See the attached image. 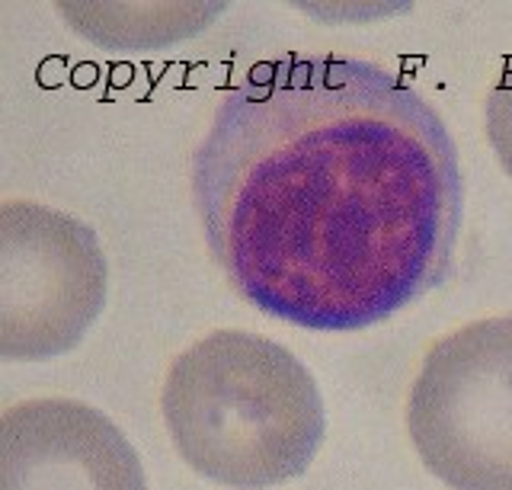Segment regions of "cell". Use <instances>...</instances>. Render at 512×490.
Listing matches in <instances>:
<instances>
[{
	"label": "cell",
	"instance_id": "cell-1",
	"mask_svg": "<svg viewBox=\"0 0 512 490\" xmlns=\"http://www.w3.org/2000/svg\"><path fill=\"white\" fill-rule=\"evenodd\" d=\"M192 202L244 302L304 330H362L452 276L464 180L436 106L400 74L285 55L215 109Z\"/></svg>",
	"mask_w": 512,
	"mask_h": 490
},
{
	"label": "cell",
	"instance_id": "cell-2",
	"mask_svg": "<svg viewBox=\"0 0 512 490\" xmlns=\"http://www.w3.org/2000/svg\"><path fill=\"white\" fill-rule=\"evenodd\" d=\"M160 404L183 462L237 490L298 478L327 430L308 366L288 346L247 330H215L183 350Z\"/></svg>",
	"mask_w": 512,
	"mask_h": 490
},
{
	"label": "cell",
	"instance_id": "cell-3",
	"mask_svg": "<svg viewBox=\"0 0 512 490\" xmlns=\"http://www.w3.org/2000/svg\"><path fill=\"white\" fill-rule=\"evenodd\" d=\"M407 430L423 465L452 490H512V314L429 346Z\"/></svg>",
	"mask_w": 512,
	"mask_h": 490
},
{
	"label": "cell",
	"instance_id": "cell-4",
	"mask_svg": "<svg viewBox=\"0 0 512 490\" xmlns=\"http://www.w3.org/2000/svg\"><path fill=\"white\" fill-rule=\"evenodd\" d=\"M109 266L80 218L39 202L0 205V353L52 359L87 337L106 305Z\"/></svg>",
	"mask_w": 512,
	"mask_h": 490
},
{
	"label": "cell",
	"instance_id": "cell-5",
	"mask_svg": "<svg viewBox=\"0 0 512 490\" xmlns=\"http://www.w3.org/2000/svg\"><path fill=\"white\" fill-rule=\"evenodd\" d=\"M0 490H148L132 442L68 398L13 404L0 420Z\"/></svg>",
	"mask_w": 512,
	"mask_h": 490
},
{
	"label": "cell",
	"instance_id": "cell-6",
	"mask_svg": "<svg viewBox=\"0 0 512 490\" xmlns=\"http://www.w3.org/2000/svg\"><path fill=\"white\" fill-rule=\"evenodd\" d=\"M487 138L496 151V161L512 177V58H506L500 81L487 97Z\"/></svg>",
	"mask_w": 512,
	"mask_h": 490
}]
</instances>
